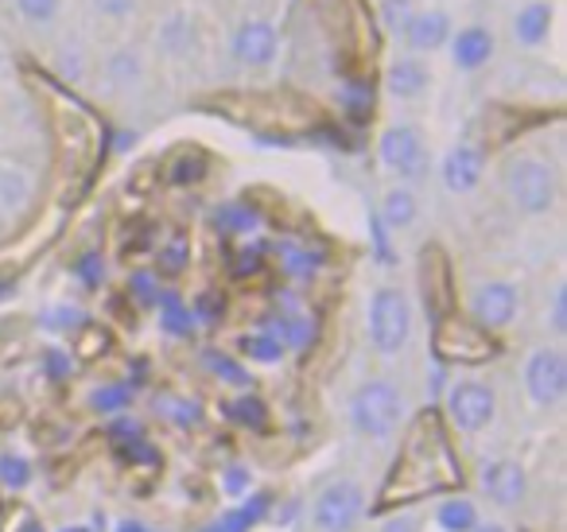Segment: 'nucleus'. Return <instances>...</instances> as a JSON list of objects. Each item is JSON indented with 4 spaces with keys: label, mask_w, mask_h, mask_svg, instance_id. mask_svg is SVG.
<instances>
[{
    "label": "nucleus",
    "mask_w": 567,
    "mask_h": 532,
    "mask_svg": "<svg viewBox=\"0 0 567 532\" xmlns=\"http://www.w3.org/2000/svg\"><path fill=\"white\" fill-rule=\"evenodd\" d=\"M404 392L393 377H370L350 397V423L362 439H389L401 428Z\"/></svg>",
    "instance_id": "obj_1"
},
{
    "label": "nucleus",
    "mask_w": 567,
    "mask_h": 532,
    "mask_svg": "<svg viewBox=\"0 0 567 532\" xmlns=\"http://www.w3.org/2000/svg\"><path fill=\"white\" fill-rule=\"evenodd\" d=\"M502 183H505L509 203L517 206L525 218H544V214H551V206H556V198H559L556 172H551V164L540 156L509 160Z\"/></svg>",
    "instance_id": "obj_2"
},
{
    "label": "nucleus",
    "mask_w": 567,
    "mask_h": 532,
    "mask_svg": "<svg viewBox=\"0 0 567 532\" xmlns=\"http://www.w3.org/2000/svg\"><path fill=\"white\" fill-rule=\"evenodd\" d=\"M365 330H370V342L381 358H396L412 338L409 296H404L401 288H393V284H385V288L373 291L370 311H365Z\"/></svg>",
    "instance_id": "obj_3"
},
{
    "label": "nucleus",
    "mask_w": 567,
    "mask_h": 532,
    "mask_svg": "<svg viewBox=\"0 0 567 532\" xmlns=\"http://www.w3.org/2000/svg\"><path fill=\"white\" fill-rule=\"evenodd\" d=\"M520 385L533 408H559L567 397V354L559 346H536L525 354Z\"/></svg>",
    "instance_id": "obj_4"
},
{
    "label": "nucleus",
    "mask_w": 567,
    "mask_h": 532,
    "mask_svg": "<svg viewBox=\"0 0 567 532\" xmlns=\"http://www.w3.org/2000/svg\"><path fill=\"white\" fill-rule=\"evenodd\" d=\"M362 516H365V490L354 478H339V482L323 485L316 505H311V524L319 532H354Z\"/></svg>",
    "instance_id": "obj_5"
},
{
    "label": "nucleus",
    "mask_w": 567,
    "mask_h": 532,
    "mask_svg": "<svg viewBox=\"0 0 567 532\" xmlns=\"http://www.w3.org/2000/svg\"><path fill=\"white\" fill-rule=\"evenodd\" d=\"M378 160H381L385 172L401 175V180H412V183L424 180L427 164H432L424 133L412 129V125H389L378 141Z\"/></svg>",
    "instance_id": "obj_6"
},
{
    "label": "nucleus",
    "mask_w": 567,
    "mask_h": 532,
    "mask_svg": "<svg viewBox=\"0 0 567 532\" xmlns=\"http://www.w3.org/2000/svg\"><path fill=\"white\" fill-rule=\"evenodd\" d=\"M466 311L478 323L482 330H505L517 323L520 315V291L513 280H482L474 284L471 299H466Z\"/></svg>",
    "instance_id": "obj_7"
},
{
    "label": "nucleus",
    "mask_w": 567,
    "mask_h": 532,
    "mask_svg": "<svg viewBox=\"0 0 567 532\" xmlns=\"http://www.w3.org/2000/svg\"><path fill=\"white\" fill-rule=\"evenodd\" d=\"M447 412H451V423H455L458 431L474 436V431L489 428V420H494V412H497V392L489 389L486 381H478V377H466V381L451 385V392H447Z\"/></svg>",
    "instance_id": "obj_8"
},
{
    "label": "nucleus",
    "mask_w": 567,
    "mask_h": 532,
    "mask_svg": "<svg viewBox=\"0 0 567 532\" xmlns=\"http://www.w3.org/2000/svg\"><path fill=\"white\" fill-rule=\"evenodd\" d=\"M229 51H234V59L241 66H249V71H265V66L276 63V55H280V32H276L272 20H241V24L234 28V40H229Z\"/></svg>",
    "instance_id": "obj_9"
},
{
    "label": "nucleus",
    "mask_w": 567,
    "mask_h": 532,
    "mask_svg": "<svg viewBox=\"0 0 567 532\" xmlns=\"http://www.w3.org/2000/svg\"><path fill=\"white\" fill-rule=\"evenodd\" d=\"M482 493L494 501L497 509H513L525 501L528 493V474L520 462L513 459H489L482 467Z\"/></svg>",
    "instance_id": "obj_10"
},
{
    "label": "nucleus",
    "mask_w": 567,
    "mask_h": 532,
    "mask_svg": "<svg viewBox=\"0 0 567 532\" xmlns=\"http://www.w3.org/2000/svg\"><path fill=\"white\" fill-rule=\"evenodd\" d=\"M451 17L443 9H416V17L409 20V28L401 32L409 55H427V51H440L451 43Z\"/></svg>",
    "instance_id": "obj_11"
},
{
    "label": "nucleus",
    "mask_w": 567,
    "mask_h": 532,
    "mask_svg": "<svg viewBox=\"0 0 567 532\" xmlns=\"http://www.w3.org/2000/svg\"><path fill=\"white\" fill-rule=\"evenodd\" d=\"M482 167H486V160H482V152L474 149V144H455V149L440 160V180L451 195H471L482 183Z\"/></svg>",
    "instance_id": "obj_12"
},
{
    "label": "nucleus",
    "mask_w": 567,
    "mask_h": 532,
    "mask_svg": "<svg viewBox=\"0 0 567 532\" xmlns=\"http://www.w3.org/2000/svg\"><path fill=\"white\" fill-rule=\"evenodd\" d=\"M427 86H432V71H427V63L420 55H401L389 63L385 71L389 98H396V102H420L427 94Z\"/></svg>",
    "instance_id": "obj_13"
},
{
    "label": "nucleus",
    "mask_w": 567,
    "mask_h": 532,
    "mask_svg": "<svg viewBox=\"0 0 567 532\" xmlns=\"http://www.w3.org/2000/svg\"><path fill=\"white\" fill-rule=\"evenodd\" d=\"M494 51H497V43L489 28L471 24V28H463V32H451V63H455L458 71H466V74L482 71V66H489Z\"/></svg>",
    "instance_id": "obj_14"
},
{
    "label": "nucleus",
    "mask_w": 567,
    "mask_h": 532,
    "mask_svg": "<svg viewBox=\"0 0 567 532\" xmlns=\"http://www.w3.org/2000/svg\"><path fill=\"white\" fill-rule=\"evenodd\" d=\"M144 71H148V63H144V51L136 48V43H121V48H113L110 55L102 59V79H105V90H133L144 82Z\"/></svg>",
    "instance_id": "obj_15"
},
{
    "label": "nucleus",
    "mask_w": 567,
    "mask_h": 532,
    "mask_svg": "<svg viewBox=\"0 0 567 532\" xmlns=\"http://www.w3.org/2000/svg\"><path fill=\"white\" fill-rule=\"evenodd\" d=\"M260 330H268V335H272L276 342L284 346V354H288V350L303 354L319 338L316 319H311V315H303V311H280L276 319H268Z\"/></svg>",
    "instance_id": "obj_16"
},
{
    "label": "nucleus",
    "mask_w": 567,
    "mask_h": 532,
    "mask_svg": "<svg viewBox=\"0 0 567 532\" xmlns=\"http://www.w3.org/2000/svg\"><path fill=\"white\" fill-rule=\"evenodd\" d=\"M551 32V4L548 0H528L520 4L517 17H513V35H517L520 48H540Z\"/></svg>",
    "instance_id": "obj_17"
},
{
    "label": "nucleus",
    "mask_w": 567,
    "mask_h": 532,
    "mask_svg": "<svg viewBox=\"0 0 567 532\" xmlns=\"http://www.w3.org/2000/svg\"><path fill=\"white\" fill-rule=\"evenodd\" d=\"M156 319H159V330H164L167 338H190V335H195V327H198L190 304L179 296V291H172V288L159 291Z\"/></svg>",
    "instance_id": "obj_18"
},
{
    "label": "nucleus",
    "mask_w": 567,
    "mask_h": 532,
    "mask_svg": "<svg viewBox=\"0 0 567 532\" xmlns=\"http://www.w3.org/2000/svg\"><path fill=\"white\" fill-rule=\"evenodd\" d=\"M276 257H280V268L288 280L303 284L311 280V276L323 268V249H316V245H300V242H280L276 245Z\"/></svg>",
    "instance_id": "obj_19"
},
{
    "label": "nucleus",
    "mask_w": 567,
    "mask_h": 532,
    "mask_svg": "<svg viewBox=\"0 0 567 532\" xmlns=\"http://www.w3.org/2000/svg\"><path fill=\"white\" fill-rule=\"evenodd\" d=\"M35 195V180L20 164H0V214L28 211Z\"/></svg>",
    "instance_id": "obj_20"
},
{
    "label": "nucleus",
    "mask_w": 567,
    "mask_h": 532,
    "mask_svg": "<svg viewBox=\"0 0 567 532\" xmlns=\"http://www.w3.org/2000/svg\"><path fill=\"white\" fill-rule=\"evenodd\" d=\"M268 513H272V493H245L241 505L226 509L214 524H218L221 532H249L252 524H260Z\"/></svg>",
    "instance_id": "obj_21"
},
{
    "label": "nucleus",
    "mask_w": 567,
    "mask_h": 532,
    "mask_svg": "<svg viewBox=\"0 0 567 532\" xmlns=\"http://www.w3.org/2000/svg\"><path fill=\"white\" fill-rule=\"evenodd\" d=\"M156 48L159 55H187L190 48H195V20L187 17V12H172L167 20H159L156 28Z\"/></svg>",
    "instance_id": "obj_22"
},
{
    "label": "nucleus",
    "mask_w": 567,
    "mask_h": 532,
    "mask_svg": "<svg viewBox=\"0 0 567 532\" xmlns=\"http://www.w3.org/2000/svg\"><path fill=\"white\" fill-rule=\"evenodd\" d=\"M420 218V198L412 187H393L385 191V198H381V222H385L389 229H409L416 226Z\"/></svg>",
    "instance_id": "obj_23"
},
{
    "label": "nucleus",
    "mask_w": 567,
    "mask_h": 532,
    "mask_svg": "<svg viewBox=\"0 0 567 532\" xmlns=\"http://www.w3.org/2000/svg\"><path fill=\"white\" fill-rule=\"evenodd\" d=\"M221 416H226L229 423H237V428H268V405L257 397V392L241 389V397H229L226 405H221Z\"/></svg>",
    "instance_id": "obj_24"
},
{
    "label": "nucleus",
    "mask_w": 567,
    "mask_h": 532,
    "mask_svg": "<svg viewBox=\"0 0 567 532\" xmlns=\"http://www.w3.org/2000/svg\"><path fill=\"white\" fill-rule=\"evenodd\" d=\"M156 416H164L172 428L179 431H190L203 423V405H198L195 397H179V392H164V397L156 400Z\"/></svg>",
    "instance_id": "obj_25"
},
{
    "label": "nucleus",
    "mask_w": 567,
    "mask_h": 532,
    "mask_svg": "<svg viewBox=\"0 0 567 532\" xmlns=\"http://www.w3.org/2000/svg\"><path fill=\"white\" fill-rule=\"evenodd\" d=\"M90 51L82 48L79 40H63L55 48V74L63 82H71V86H79V82H86L90 79Z\"/></svg>",
    "instance_id": "obj_26"
},
{
    "label": "nucleus",
    "mask_w": 567,
    "mask_h": 532,
    "mask_svg": "<svg viewBox=\"0 0 567 532\" xmlns=\"http://www.w3.org/2000/svg\"><path fill=\"white\" fill-rule=\"evenodd\" d=\"M203 366H206V374L218 377V381L229 385V389H249L252 385L249 366H241V361L226 350H203Z\"/></svg>",
    "instance_id": "obj_27"
},
{
    "label": "nucleus",
    "mask_w": 567,
    "mask_h": 532,
    "mask_svg": "<svg viewBox=\"0 0 567 532\" xmlns=\"http://www.w3.org/2000/svg\"><path fill=\"white\" fill-rule=\"evenodd\" d=\"M214 226L226 237H245L260 226V211L249 203H221L218 214H214Z\"/></svg>",
    "instance_id": "obj_28"
},
{
    "label": "nucleus",
    "mask_w": 567,
    "mask_h": 532,
    "mask_svg": "<svg viewBox=\"0 0 567 532\" xmlns=\"http://www.w3.org/2000/svg\"><path fill=\"white\" fill-rule=\"evenodd\" d=\"M133 400H136V389L128 381H105V385H97V389L90 392V408H94V412H102V416L128 412V408H133Z\"/></svg>",
    "instance_id": "obj_29"
},
{
    "label": "nucleus",
    "mask_w": 567,
    "mask_h": 532,
    "mask_svg": "<svg viewBox=\"0 0 567 532\" xmlns=\"http://www.w3.org/2000/svg\"><path fill=\"white\" fill-rule=\"evenodd\" d=\"M478 521L482 516L471 498H447V501H440V509H435V524H440L443 532H474Z\"/></svg>",
    "instance_id": "obj_30"
},
{
    "label": "nucleus",
    "mask_w": 567,
    "mask_h": 532,
    "mask_svg": "<svg viewBox=\"0 0 567 532\" xmlns=\"http://www.w3.org/2000/svg\"><path fill=\"white\" fill-rule=\"evenodd\" d=\"M32 459L28 454H20V451H4L0 454V485L4 490H12V493H20V490H28L32 485Z\"/></svg>",
    "instance_id": "obj_31"
},
{
    "label": "nucleus",
    "mask_w": 567,
    "mask_h": 532,
    "mask_svg": "<svg viewBox=\"0 0 567 532\" xmlns=\"http://www.w3.org/2000/svg\"><path fill=\"white\" fill-rule=\"evenodd\" d=\"M12 9L28 28H51L63 12V0H12Z\"/></svg>",
    "instance_id": "obj_32"
},
{
    "label": "nucleus",
    "mask_w": 567,
    "mask_h": 532,
    "mask_svg": "<svg viewBox=\"0 0 567 532\" xmlns=\"http://www.w3.org/2000/svg\"><path fill=\"white\" fill-rule=\"evenodd\" d=\"M159 291H164L159 273H152V268H133V273H128V296H133L136 307H156Z\"/></svg>",
    "instance_id": "obj_33"
},
{
    "label": "nucleus",
    "mask_w": 567,
    "mask_h": 532,
    "mask_svg": "<svg viewBox=\"0 0 567 532\" xmlns=\"http://www.w3.org/2000/svg\"><path fill=\"white\" fill-rule=\"evenodd\" d=\"M241 354L249 361H257V366H276L284 358V346L268 330H252V335L241 338Z\"/></svg>",
    "instance_id": "obj_34"
},
{
    "label": "nucleus",
    "mask_w": 567,
    "mask_h": 532,
    "mask_svg": "<svg viewBox=\"0 0 567 532\" xmlns=\"http://www.w3.org/2000/svg\"><path fill=\"white\" fill-rule=\"evenodd\" d=\"M90 323V315L79 304H51L48 311H40V327L48 330H82Z\"/></svg>",
    "instance_id": "obj_35"
},
{
    "label": "nucleus",
    "mask_w": 567,
    "mask_h": 532,
    "mask_svg": "<svg viewBox=\"0 0 567 532\" xmlns=\"http://www.w3.org/2000/svg\"><path fill=\"white\" fill-rule=\"evenodd\" d=\"M206 167H210V160L206 156H198V152H183V156L167 167V180H172L175 187H190V183L206 180Z\"/></svg>",
    "instance_id": "obj_36"
},
{
    "label": "nucleus",
    "mask_w": 567,
    "mask_h": 532,
    "mask_svg": "<svg viewBox=\"0 0 567 532\" xmlns=\"http://www.w3.org/2000/svg\"><path fill=\"white\" fill-rule=\"evenodd\" d=\"M71 273H74V280H79L86 291H97L105 284V257L97 249H86L79 260H74Z\"/></svg>",
    "instance_id": "obj_37"
},
{
    "label": "nucleus",
    "mask_w": 567,
    "mask_h": 532,
    "mask_svg": "<svg viewBox=\"0 0 567 532\" xmlns=\"http://www.w3.org/2000/svg\"><path fill=\"white\" fill-rule=\"evenodd\" d=\"M339 105L350 113L354 121H365V113H370V105H373V90L365 86V82H342V90H339Z\"/></svg>",
    "instance_id": "obj_38"
},
{
    "label": "nucleus",
    "mask_w": 567,
    "mask_h": 532,
    "mask_svg": "<svg viewBox=\"0 0 567 532\" xmlns=\"http://www.w3.org/2000/svg\"><path fill=\"white\" fill-rule=\"evenodd\" d=\"M412 17H416V0H381V24L396 40H401V32L409 28Z\"/></svg>",
    "instance_id": "obj_39"
},
{
    "label": "nucleus",
    "mask_w": 567,
    "mask_h": 532,
    "mask_svg": "<svg viewBox=\"0 0 567 532\" xmlns=\"http://www.w3.org/2000/svg\"><path fill=\"white\" fill-rule=\"evenodd\" d=\"M187 257H190V245H187V237H183V234L167 237V242L159 245V273H167V276H179L183 268H187Z\"/></svg>",
    "instance_id": "obj_40"
},
{
    "label": "nucleus",
    "mask_w": 567,
    "mask_h": 532,
    "mask_svg": "<svg viewBox=\"0 0 567 532\" xmlns=\"http://www.w3.org/2000/svg\"><path fill=\"white\" fill-rule=\"evenodd\" d=\"M265 253H268V242L265 237H252V242L241 245V253H237L234 260V276H241V280H249V276L260 273V265H265Z\"/></svg>",
    "instance_id": "obj_41"
},
{
    "label": "nucleus",
    "mask_w": 567,
    "mask_h": 532,
    "mask_svg": "<svg viewBox=\"0 0 567 532\" xmlns=\"http://www.w3.org/2000/svg\"><path fill=\"white\" fill-rule=\"evenodd\" d=\"M90 9H94L97 20L121 24V20H128L136 9H141V0H90Z\"/></svg>",
    "instance_id": "obj_42"
},
{
    "label": "nucleus",
    "mask_w": 567,
    "mask_h": 532,
    "mask_svg": "<svg viewBox=\"0 0 567 532\" xmlns=\"http://www.w3.org/2000/svg\"><path fill=\"white\" fill-rule=\"evenodd\" d=\"M105 436H110L117 447L136 443V439H144V423H141V420H128V416L121 412V416H113V420H110V428H105Z\"/></svg>",
    "instance_id": "obj_43"
},
{
    "label": "nucleus",
    "mask_w": 567,
    "mask_h": 532,
    "mask_svg": "<svg viewBox=\"0 0 567 532\" xmlns=\"http://www.w3.org/2000/svg\"><path fill=\"white\" fill-rule=\"evenodd\" d=\"M548 323H551V335H567V284L564 280H559L556 288H551Z\"/></svg>",
    "instance_id": "obj_44"
},
{
    "label": "nucleus",
    "mask_w": 567,
    "mask_h": 532,
    "mask_svg": "<svg viewBox=\"0 0 567 532\" xmlns=\"http://www.w3.org/2000/svg\"><path fill=\"white\" fill-rule=\"evenodd\" d=\"M43 361H48L51 381H66V377L74 374V358H71V350H63V346H48V350H43Z\"/></svg>",
    "instance_id": "obj_45"
},
{
    "label": "nucleus",
    "mask_w": 567,
    "mask_h": 532,
    "mask_svg": "<svg viewBox=\"0 0 567 532\" xmlns=\"http://www.w3.org/2000/svg\"><path fill=\"white\" fill-rule=\"evenodd\" d=\"M221 490L229 493V498H245V493L252 490V478L245 467H226L221 470Z\"/></svg>",
    "instance_id": "obj_46"
},
{
    "label": "nucleus",
    "mask_w": 567,
    "mask_h": 532,
    "mask_svg": "<svg viewBox=\"0 0 567 532\" xmlns=\"http://www.w3.org/2000/svg\"><path fill=\"white\" fill-rule=\"evenodd\" d=\"M195 323H214L221 315V299L218 296H203V299H195Z\"/></svg>",
    "instance_id": "obj_47"
},
{
    "label": "nucleus",
    "mask_w": 567,
    "mask_h": 532,
    "mask_svg": "<svg viewBox=\"0 0 567 532\" xmlns=\"http://www.w3.org/2000/svg\"><path fill=\"white\" fill-rule=\"evenodd\" d=\"M381 532H420V516H416V513L393 516V521L381 524Z\"/></svg>",
    "instance_id": "obj_48"
},
{
    "label": "nucleus",
    "mask_w": 567,
    "mask_h": 532,
    "mask_svg": "<svg viewBox=\"0 0 567 532\" xmlns=\"http://www.w3.org/2000/svg\"><path fill=\"white\" fill-rule=\"evenodd\" d=\"M113 532H152V529L144 521H133V516H128V521H117V529Z\"/></svg>",
    "instance_id": "obj_49"
},
{
    "label": "nucleus",
    "mask_w": 567,
    "mask_h": 532,
    "mask_svg": "<svg viewBox=\"0 0 567 532\" xmlns=\"http://www.w3.org/2000/svg\"><path fill=\"white\" fill-rule=\"evenodd\" d=\"M474 532H505V524H497V521H478V524H474Z\"/></svg>",
    "instance_id": "obj_50"
},
{
    "label": "nucleus",
    "mask_w": 567,
    "mask_h": 532,
    "mask_svg": "<svg viewBox=\"0 0 567 532\" xmlns=\"http://www.w3.org/2000/svg\"><path fill=\"white\" fill-rule=\"evenodd\" d=\"M59 532H94L90 524H66V529H59Z\"/></svg>",
    "instance_id": "obj_51"
},
{
    "label": "nucleus",
    "mask_w": 567,
    "mask_h": 532,
    "mask_svg": "<svg viewBox=\"0 0 567 532\" xmlns=\"http://www.w3.org/2000/svg\"><path fill=\"white\" fill-rule=\"evenodd\" d=\"M24 532H43V529H40V524H28V529H24Z\"/></svg>",
    "instance_id": "obj_52"
},
{
    "label": "nucleus",
    "mask_w": 567,
    "mask_h": 532,
    "mask_svg": "<svg viewBox=\"0 0 567 532\" xmlns=\"http://www.w3.org/2000/svg\"><path fill=\"white\" fill-rule=\"evenodd\" d=\"M0 71H4V51H0Z\"/></svg>",
    "instance_id": "obj_53"
}]
</instances>
